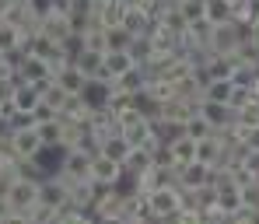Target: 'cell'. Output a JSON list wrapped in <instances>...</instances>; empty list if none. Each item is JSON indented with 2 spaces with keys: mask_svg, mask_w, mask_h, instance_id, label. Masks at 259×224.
<instances>
[{
  "mask_svg": "<svg viewBox=\"0 0 259 224\" xmlns=\"http://www.w3.org/2000/svg\"><path fill=\"white\" fill-rule=\"evenodd\" d=\"M130 42H133V35H130L123 25H109L105 28V53L109 49H130Z\"/></svg>",
  "mask_w": 259,
  "mask_h": 224,
  "instance_id": "32",
  "label": "cell"
},
{
  "mask_svg": "<svg viewBox=\"0 0 259 224\" xmlns=\"http://www.w3.org/2000/svg\"><path fill=\"white\" fill-rule=\"evenodd\" d=\"M28 11H32L35 18H46V14L56 11V0H28Z\"/></svg>",
  "mask_w": 259,
  "mask_h": 224,
  "instance_id": "41",
  "label": "cell"
},
{
  "mask_svg": "<svg viewBox=\"0 0 259 224\" xmlns=\"http://www.w3.org/2000/svg\"><path fill=\"white\" fill-rule=\"evenodd\" d=\"M161 25H165V28H172L175 35H182V32L189 28V21H186V14L179 11V4H172V7L165 11V18H161Z\"/></svg>",
  "mask_w": 259,
  "mask_h": 224,
  "instance_id": "35",
  "label": "cell"
},
{
  "mask_svg": "<svg viewBox=\"0 0 259 224\" xmlns=\"http://www.w3.org/2000/svg\"><path fill=\"white\" fill-rule=\"evenodd\" d=\"M147 81H151V77H147V70H144L140 63H133V67H130V70L123 74V77H116V81H112V91H126V95H140V91L147 88Z\"/></svg>",
  "mask_w": 259,
  "mask_h": 224,
  "instance_id": "15",
  "label": "cell"
},
{
  "mask_svg": "<svg viewBox=\"0 0 259 224\" xmlns=\"http://www.w3.org/2000/svg\"><path fill=\"white\" fill-rule=\"evenodd\" d=\"M56 81H60L63 88L70 91V95H81V88L88 84V77L81 74V70H77V63H67V67H60V70H56Z\"/></svg>",
  "mask_w": 259,
  "mask_h": 224,
  "instance_id": "23",
  "label": "cell"
},
{
  "mask_svg": "<svg viewBox=\"0 0 259 224\" xmlns=\"http://www.w3.org/2000/svg\"><path fill=\"white\" fill-rule=\"evenodd\" d=\"M46 144L42 137H39V126L32 123V126H14V151H18V158H32V154H39Z\"/></svg>",
  "mask_w": 259,
  "mask_h": 224,
  "instance_id": "9",
  "label": "cell"
},
{
  "mask_svg": "<svg viewBox=\"0 0 259 224\" xmlns=\"http://www.w3.org/2000/svg\"><path fill=\"white\" fill-rule=\"evenodd\" d=\"M231 14H235V7L228 4V0H207V18L221 25V21H231Z\"/></svg>",
  "mask_w": 259,
  "mask_h": 224,
  "instance_id": "34",
  "label": "cell"
},
{
  "mask_svg": "<svg viewBox=\"0 0 259 224\" xmlns=\"http://www.w3.org/2000/svg\"><path fill=\"white\" fill-rule=\"evenodd\" d=\"M67 196H70V186L60 179V175H46V179L39 182V200L49 203V207H60Z\"/></svg>",
  "mask_w": 259,
  "mask_h": 224,
  "instance_id": "13",
  "label": "cell"
},
{
  "mask_svg": "<svg viewBox=\"0 0 259 224\" xmlns=\"http://www.w3.org/2000/svg\"><path fill=\"white\" fill-rule=\"evenodd\" d=\"M7 203H11V217H14V221H21V214H25L28 207H35V203H39V179L21 175V179L11 186Z\"/></svg>",
  "mask_w": 259,
  "mask_h": 224,
  "instance_id": "2",
  "label": "cell"
},
{
  "mask_svg": "<svg viewBox=\"0 0 259 224\" xmlns=\"http://www.w3.org/2000/svg\"><path fill=\"white\" fill-rule=\"evenodd\" d=\"M11 98H14V105H18V112H32L35 105H39V84H32V81H14V91H11Z\"/></svg>",
  "mask_w": 259,
  "mask_h": 224,
  "instance_id": "17",
  "label": "cell"
},
{
  "mask_svg": "<svg viewBox=\"0 0 259 224\" xmlns=\"http://www.w3.org/2000/svg\"><path fill=\"white\" fill-rule=\"evenodd\" d=\"M0 67H4V53H0Z\"/></svg>",
  "mask_w": 259,
  "mask_h": 224,
  "instance_id": "49",
  "label": "cell"
},
{
  "mask_svg": "<svg viewBox=\"0 0 259 224\" xmlns=\"http://www.w3.org/2000/svg\"><path fill=\"white\" fill-rule=\"evenodd\" d=\"M231 91H235V81H231V77H214V81L203 88V98H210V102H228V105H231Z\"/></svg>",
  "mask_w": 259,
  "mask_h": 224,
  "instance_id": "27",
  "label": "cell"
},
{
  "mask_svg": "<svg viewBox=\"0 0 259 224\" xmlns=\"http://www.w3.org/2000/svg\"><path fill=\"white\" fill-rule=\"evenodd\" d=\"M242 168H245L249 175H256V179H259V147H249V151H245V158H242Z\"/></svg>",
  "mask_w": 259,
  "mask_h": 224,
  "instance_id": "40",
  "label": "cell"
},
{
  "mask_svg": "<svg viewBox=\"0 0 259 224\" xmlns=\"http://www.w3.org/2000/svg\"><path fill=\"white\" fill-rule=\"evenodd\" d=\"M144 91H147L154 102H172V98H175V81H172V77H151Z\"/></svg>",
  "mask_w": 259,
  "mask_h": 224,
  "instance_id": "30",
  "label": "cell"
},
{
  "mask_svg": "<svg viewBox=\"0 0 259 224\" xmlns=\"http://www.w3.org/2000/svg\"><path fill=\"white\" fill-rule=\"evenodd\" d=\"M0 221H14V217H11V203H7L4 196H0Z\"/></svg>",
  "mask_w": 259,
  "mask_h": 224,
  "instance_id": "43",
  "label": "cell"
},
{
  "mask_svg": "<svg viewBox=\"0 0 259 224\" xmlns=\"http://www.w3.org/2000/svg\"><path fill=\"white\" fill-rule=\"evenodd\" d=\"M200 112L207 116V123H210L214 130H231V126L238 123V112H235L228 102H210V98H203V102H200Z\"/></svg>",
  "mask_w": 259,
  "mask_h": 224,
  "instance_id": "5",
  "label": "cell"
},
{
  "mask_svg": "<svg viewBox=\"0 0 259 224\" xmlns=\"http://www.w3.org/2000/svg\"><path fill=\"white\" fill-rule=\"evenodd\" d=\"M18 77H21V81H32V84H42V81H49V77H56V74H53V63H49V60H42V56H35V53H28V60L21 63Z\"/></svg>",
  "mask_w": 259,
  "mask_h": 224,
  "instance_id": "11",
  "label": "cell"
},
{
  "mask_svg": "<svg viewBox=\"0 0 259 224\" xmlns=\"http://www.w3.org/2000/svg\"><path fill=\"white\" fill-rule=\"evenodd\" d=\"M158 186H165L161 165H147L144 172H137V175H133V189H137V193H147V196H151Z\"/></svg>",
  "mask_w": 259,
  "mask_h": 224,
  "instance_id": "21",
  "label": "cell"
},
{
  "mask_svg": "<svg viewBox=\"0 0 259 224\" xmlns=\"http://www.w3.org/2000/svg\"><path fill=\"white\" fill-rule=\"evenodd\" d=\"M126 53L133 56V63H147V60L154 56V46H151V39H147V35H137V39L130 42Z\"/></svg>",
  "mask_w": 259,
  "mask_h": 224,
  "instance_id": "33",
  "label": "cell"
},
{
  "mask_svg": "<svg viewBox=\"0 0 259 224\" xmlns=\"http://www.w3.org/2000/svg\"><path fill=\"white\" fill-rule=\"evenodd\" d=\"M168 151H172L175 165H186V161H193V158H196V140L182 133V137H175L172 144H168Z\"/></svg>",
  "mask_w": 259,
  "mask_h": 224,
  "instance_id": "25",
  "label": "cell"
},
{
  "mask_svg": "<svg viewBox=\"0 0 259 224\" xmlns=\"http://www.w3.org/2000/svg\"><path fill=\"white\" fill-rule=\"evenodd\" d=\"M130 147H133V144L123 137V130H116V133L102 137V151H98V154H105V158H112V161H126Z\"/></svg>",
  "mask_w": 259,
  "mask_h": 224,
  "instance_id": "19",
  "label": "cell"
},
{
  "mask_svg": "<svg viewBox=\"0 0 259 224\" xmlns=\"http://www.w3.org/2000/svg\"><path fill=\"white\" fill-rule=\"evenodd\" d=\"M238 112V123H245V126H259V102L256 98H249L242 109H235Z\"/></svg>",
  "mask_w": 259,
  "mask_h": 224,
  "instance_id": "37",
  "label": "cell"
},
{
  "mask_svg": "<svg viewBox=\"0 0 259 224\" xmlns=\"http://www.w3.org/2000/svg\"><path fill=\"white\" fill-rule=\"evenodd\" d=\"M228 4H231V7H235V4H242V0H228Z\"/></svg>",
  "mask_w": 259,
  "mask_h": 224,
  "instance_id": "47",
  "label": "cell"
},
{
  "mask_svg": "<svg viewBox=\"0 0 259 224\" xmlns=\"http://www.w3.org/2000/svg\"><path fill=\"white\" fill-rule=\"evenodd\" d=\"M35 126H39V137H42L46 147H63V123H60V116L46 119V123H35Z\"/></svg>",
  "mask_w": 259,
  "mask_h": 224,
  "instance_id": "28",
  "label": "cell"
},
{
  "mask_svg": "<svg viewBox=\"0 0 259 224\" xmlns=\"http://www.w3.org/2000/svg\"><path fill=\"white\" fill-rule=\"evenodd\" d=\"M242 203H249V207H259V179L242 182Z\"/></svg>",
  "mask_w": 259,
  "mask_h": 224,
  "instance_id": "39",
  "label": "cell"
},
{
  "mask_svg": "<svg viewBox=\"0 0 259 224\" xmlns=\"http://www.w3.org/2000/svg\"><path fill=\"white\" fill-rule=\"evenodd\" d=\"M39 98H42L46 105H53V109L60 112V109H63V102L70 98V91L63 88L56 77H49V81H42V84H39Z\"/></svg>",
  "mask_w": 259,
  "mask_h": 224,
  "instance_id": "22",
  "label": "cell"
},
{
  "mask_svg": "<svg viewBox=\"0 0 259 224\" xmlns=\"http://www.w3.org/2000/svg\"><path fill=\"white\" fill-rule=\"evenodd\" d=\"M224 144H228V130H214L210 137L196 140V158L214 168V165H221V158H224Z\"/></svg>",
  "mask_w": 259,
  "mask_h": 224,
  "instance_id": "7",
  "label": "cell"
},
{
  "mask_svg": "<svg viewBox=\"0 0 259 224\" xmlns=\"http://www.w3.org/2000/svg\"><path fill=\"white\" fill-rule=\"evenodd\" d=\"M14 4H28V0H14Z\"/></svg>",
  "mask_w": 259,
  "mask_h": 224,
  "instance_id": "48",
  "label": "cell"
},
{
  "mask_svg": "<svg viewBox=\"0 0 259 224\" xmlns=\"http://www.w3.org/2000/svg\"><path fill=\"white\" fill-rule=\"evenodd\" d=\"M91 154L81 151V147H67L63 151V158H60V168L53 172V175H60V179L67 182V186H74V182L81 179H91Z\"/></svg>",
  "mask_w": 259,
  "mask_h": 224,
  "instance_id": "1",
  "label": "cell"
},
{
  "mask_svg": "<svg viewBox=\"0 0 259 224\" xmlns=\"http://www.w3.org/2000/svg\"><path fill=\"white\" fill-rule=\"evenodd\" d=\"M147 200H151L154 221H175V214L182 207V186H158Z\"/></svg>",
  "mask_w": 259,
  "mask_h": 224,
  "instance_id": "3",
  "label": "cell"
},
{
  "mask_svg": "<svg viewBox=\"0 0 259 224\" xmlns=\"http://www.w3.org/2000/svg\"><path fill=\"white\" fill-rule=\"evenodd\" d=\"M74 63H77V70L84 74L88 81H109V77H105V53H98V49H84Z\"/></svg>",
  "mask_w": 259,
  "mask_h": 224,
  "instance_id": "12",
  "label": "cell"
},
{
  "mask_svg": "<svg viewBox=\"0 0 259 224\" xmlns=\"http://www.w3.org/2000/svg\"><path fill=\"white\" fill-rule=\"evenodd\" d=\"M123 137H126L133 147H140V144H147L154 137V126H151V119H137V123L123 126Z\"/></svg>",
  "mask_w": 259,
  "mask_h": 224,
  "instance_id": "29",
  "label": "cell"
},
{
  "mask_svg": "<svg viewBox=\"0 0 259 224\" xmlns=\"http://www.w3.org/2000/svg\"><path fill=\"white\" fill-rule=\"evenodd\" d=\"M179 11L186 14V21H196L207 14V0H179Z\"/></svg>",
  "mask_w": 259,
  "mask_h": 224,
  "instance_id": "38",
  "label": "cell"
},
{
  "mask_svg": "<svg viewBox=\"0 0 259 224\" xmlns=\"http://www.w3.org/2000/svg\"><path fill=\"white\" fill-rule=\"evenodd\" d=\"M123 28H126L130 35L137 39V35H147L151 28H154V21H151V14L144 11V7H126L123 11V21H119Z\"/></svg>",
  "mask_w": 259,
  "mask_h": 224,
  "instance_id": "16",
  "label": "cell"
},
{
  "mask_svg": "<svg viewBox=\"0 0 259 224\" xmlns=\"http://www.w3.org/2000/svg\"><path fill=\"white\" fill-rule=\"evenodd\" d=\"M259 221V207H249V203H238L231 210V224H256Z\"/></svg>",
  "mask_w": 259,
  "mask_h": 224,
  "instance_id": "36",
  "label": "cell"
},
{
  "mask_svg": "<svg viewBox=\"0 0 259 224\" xmlns=\"http://www.w3.org/2000/svg\"><path fill=\"white\" fill-rule=\"evenodd\" d=\"M242 39H245V25H238V21L231 18V21H221V25H214L210 49H214V53H221V56H231V53L242 46Z\"/></svg>",
  "mask_w": 259,
  "mask_h": 224,
  "instance_id": "4",
  "label": "cell"
},
{
  "mask_svg": "<svg viewBox=\"0 0 259 224\" xmlns=\"http://www.w3.org/2000/svg\"><path fill=\"white\" fill-rule=\"evenodd\" d=\"M39 32H46L49 39H56V42H63L67 35H74L77 28H74V21H70V14L67 11H53V14H46L42 25H39Z\"/></svg>",
  "mask_w": 259,
  "mask_h": 224,
  "instance_id": "10",
  "label": "cell"
},
{
  "mask_svg": "<svg viewBox=\"0 0 259 224\" xmlns=\"http://www.w3.org/2000/svg\"><path fill=\"white\" fill-rule=\"evenodd\" d=\"M130 67H133V56H130L126 49H109V53H105V77H109V81L123 77Z\"/></svg>",
  "mask_w": 259,
  "mask_h": 224,
  "instance_id": "20",
  "label": "cell"
},
{
  "mask_svg": "<svg viewBox=\"0 0 259 224\" xmlns=\"http://www.w3.org/2000/svg\"><path fill=\"white\" fill-rule=\"evenodd\" d=\"M147 165H154V154H151L147 147H130L126 161H123V172H126V175H137V172H144Z\"/></svg>",
  "mask_w": 259,
  "mask_h": 224,
  "instance_id": "24",
  "label": "cell"
},
{
  "mask_svg": "<svg viewBox=\"0 0 259 224\" xmlns=\"http://www.w3.org/2000/svg\"><path fill=\"white\" fill-rule=\"evenodd\" d=\"M147 39H151V46H154V53H175L182 35H175L172 28H165L161 21H154V28L147 32Z\"/></svg>",
  "mask_w": 259,
  "mask_h": 224,
  "instance_id": "18",
  "label": "cell"
},
{
  "mask_svg": "<svg viewBox=\"0 0 259 224\" xmlns=\"http://www.w3.org/2000/svg\"><path fill=\"white\" fill-rule=\"evenodd\" d=\"M249 147H259V126H252V133H249Z\"/></svg>",
  "mask_w": 259,
  "mask_h": 224,
  "instance_id": "45",
  "label": "cell"
},
{
  "mask_svg": "<svg viewBox=\"0 0 259 224\" xmlns=\"http://www.w3.org/2000/svg\"><path fill=\"white\" fill-rule=\"evenodd\" d=\"M32 116H35V123H46V119H56V116H60V112H56V109H53V105H46L42 98H39V105H35V109H32Z\"/></svg>",
  "mask_w": 259,
  "mask_h": 224,
  "instance_id": "42",
  "label": "cell"
},
{
  "mask_svg": "<svg viewBox=\"0 0 259 224\" xmlns=\"http://www.w3.org/2000/svg\"><path fill=\"white\" fill-rule=\"evenodd\" d=\"M210 179H214V168L207 161H200V158L179 165V186L182 189H200V186H207Z\"/></svg>",
  "mask_w": 259,
  "mask_h": 224,
  "instance_id": "6",
  "label": "cell"
},
{
  "mask_svg": "<svg viewBox=\"0 0 259 224\" xmlns=\"http://www.w3.org/2000/svg\"><path fill=\"white\" fill-rule=\"evenodd\" d=\"M112 81H88L84 88H81V98L88 102V109H105L109 102H112Z\"/></svg>",
  "mask_w": 259,
  "mask_h": 224,
  "instance_id": "14",
  "label": "cell"
},
{
  "mask_svg": "<svg viewBox=\"0 0 259 224\" xmlns=\"http://www.w3.org/2000/svg\"><path fill=\"white\" fill-rule=\"evenodd\" d=\"M249 91H252V98H256V102H259V77H256V81H252V88H249Z\"/></svg>",
  "mask_w": 259,
  "mask_h": 224,
  "instance_id": "46",
  "label": "cell"
},
{
  "mask_svg": "<svg viewBox=\"0 0 259 224\" xmlns=\"http://www.w3.org/2000/svg\"><path fill=\"white\" fill-rule=\"evenodd\" d=\"M14 46H28V42H25V35H21L18 25H11L7 18H0V53H11Z\"/></svg>",
  "mask_w": 259,
  "mask_h": 224,
  "instance_id": "26",
  "label": "cell"
},
{
  "mask_svg": "<svg viewBox=\"0 0 259 224\" xmlns=\"http://www.w3.org/2000/svg\"><path fill=\"white\" fill-rule=\"evenodd\" d=\"M14 7V0H0V18H7V11Z\"/></svg>",
  "mask_w": 259,
  "mask_h": 224,
  "instance_id": "44",
  "label": "cell"
},
{
  "mask_svg": "<svg viewBox=\"0 0 259 224\" xmlns=\"http://www.w3.org/2000/svg\"><path fill=\"white\" fill-rule=\"evenodd\" d=\"M182 130H186V137H193V140H203V137L214 133V126L207 123V116H203L200 109H196V112H193V116H189V119L182 123Z\"/></svg>",
  "mask_w": 259,
  "mask_h": 224,
  "instance_id": "31",
  "label": "cell"
},
{
  "mask_svg": "<svg viewBox=\"0 0 259 224\" xmlns=\"http://www.w3.org/2000/svg\"><path fill=\"white\" fill-rule=\"evenodd\" d=\"M91 179L102 182V186H119V179H123V161H112V158H105V154H95V161H91Z\"/></svg>",
  "mask_w": 259,
  "mask_h": 224,
  "instance_id": "8",
  "label": "cell"
}]
</instances>
